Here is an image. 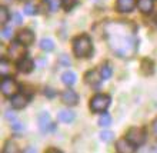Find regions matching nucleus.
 Instances as JSON below:
<instances>
[{
	"label": "nucleus",
	"instance_id": "23",
	"mask_svg": "<svg viewBox=\"0 0 157 153\" xmlns=\"http://www.w3.org/2000/svg\"><path fill=\"white\" fill-rule=\"evenodd\" d=\"M3 152L4 153H17V152H19V149H17V146L14 145V143L7 142V143H6V146H4Z\"/></svg>",
	"mask_w": 157,
	"mask_h": 153
},
{
	"label": "nucleus",
	"instance_id": "17",
	"mask_svg": "<svg viewBox=\"0 0 157 153\" xmlns=\"http://www.w3.org/2000/svg\"><path fill=\"white\" fill-rule=\"evenodd\" d=\"M137 6H139V9H140V12L150 13L151 12V9H153V0H139Z\"/></svg>",
	"mask_w": 157,
	"mask_h": 153
},
{
	"label": "nucleus",
	"instance_id": "32",
	"mask_svg": "<svg viewBox=\"0 0 157 153\" xmlns=\"http://www.w3.org/2000/svg\"><path fill=\"white\" fill-rule=\"evenodd\" d=\"M60 63H62V65H64V66H70V60L67 59V56H62Z\"/></svg>",
	"mask_w": 157,
	"mask_h": 153
},
{
	"label": "nucleus",
	"instance_id": "10",
	"mask_svg": "<svg viewBox=\"0 0 157 153\" xmlns=\"http://www.w3.org/2000/svg\"><path fill=\"white\" fill-rule=\"evenodd\" d=\"M17 40L20 41V43H23V45H26V46L32 45V43L34 41V33L29 29L21 30L20 33H19V36H17Z\"/></svg>",
	"mask_w": 157,
	"mask_h": 153
},
{
	"label": "nucleus",
	"instance_id": "24",
	"mask_svg": "<svg viewBox=\"0 0 157 153\" xmlns=\"http://www.w3.org/2000/svg\"><path fill=\"white\" fill-rule=\"evenodd\" d=\"M100 73H101V76H103L104 80H106V79H110V76H112V67L109 66V65H104V66L101 67Z\"/></svg>",
	"mask_w": 157,
	"mask_h": 153
},
{
	"label": "nucleus",
	"instance_id": "30",
	"mask_svg": "<svg viewBox=\"0 0 157 153\" xmlns=\"http://www.w3.org/2000/svg\"><path fill=\"white\" fill-rule=\"evenodd\" d=\"M12 129H13V130H23V129H25V126H23L21 123H19V122H14V123L12 124Z\"/></svg>",
	"mask_w": 157,
	"mask_h": 153
},
{
	"label": "nucleus",
	"instance_id": "22",
	"mask_svg": "<svg viewBox=\"0 0 157 153\" xmlns=\"http://www.w3.org/2000/svg\"><path fill=\"white\" fill-rule=\"evenodd\" d=\"M141 72H143L144 75L153 73V63L150 62V60H144V62L141 63Z\"/></svg>",
	"mask_w": 157,
	"mask_h": 153
},
{
	"label": "nucleus",
	"instance_id": "29",
	"mask_svg": "<svg viewBox=\"0 0 157 153\" xmlns=\"http://www.w3.org/2000/svg\"><path fill=\"white\" fill-rule=\"evenodd\" d=\"M12 19H13V22H14V25H21V23H23V19H21L20 13H13Z\"/></svg>",
	"mask_w": 157,
	"mask_h": 153
},
{
	"label": "nucleus",
	"instance_id": "9",
	"mask_svg": "<svg viewBox=\"0 0 157 153\" xmlns=\"http://www.w3.org/2000/svg\"><path fill=\"white\" fill-rule=\"evenodd\" d=\"M33 67H34V63H33V60L29 57H23L17 63V69H19V72H21V73H30V72L33 70Z\"/></svg>",
	"mask_w": 157,
	"mask_h": 153
},
{
	"label": "nucleus",
	"instance_id": "12",
	"mask_svg": "<svg viewBox=\"0 0 157 153\" xmlns=\"http://www.w3.org/2000/svg\"><path fill=\"white\" fill-rule=\"evenodd\" d=\"M101 80H103L101 73H99V72H96V70H91L86 75V82L89 83L90 86H97Z\"/></svg>",
	"mask_w": 157,
	"mask_h": 153
},
{
	"label": "nucleus",
	"instance_id": "25",
	"mask_svg": "<svg viewBox=\"0 0 157 153\" xmlns=\"http://www.w3.org/2000/svg\"><path fill=\"white\" fill-rule=\"evenodd\" d=\"M9 17H10V14H9L7 9H6V7H0V22H2V23H7Z\"/></svg>",
	"mask_w": 157,
	"mask_h": 153
},
{
	"label": "nucleus",
	"instance_id": "28",
	"mask_svg": "<svg viewBox=\"0 0 157 153\" xmlns=\"http://www.w3.org/2000/svg\"><path fill=\"white\" fill-rule=\"evenodd\" d=\"M25 13H26V14H29V16L34 14V13H36V9H34L33 4H30V3L26 4V6H25Z\"/></svg>",
	"mask_w": 157,
	"mask_h": 153
},
{
	"label": "nucleus",
	"instance_id": "5",
	"mask_svg": "<svg viewBox=\"0 0 157 153\" xmlns=\"http://www.w3.org/2000/svg\"><path fill=\"white\" fill-rule=\"evenodd\" d=\"M0 89H2V93H3L4 96H7V97H13V96H16L17 93H19V84L10 77L3 79Z\"/></svg>",
	"mask_w": 157,
	"mask_h": 153
},
{
	"label": "nucleus",
	"instance_id": "6",
	"mask_svg": "<svg viewBox=\"0 0 157 153\" xmlns=\"http://www.w3.org/2000/svg\"><path fill=\"white\" fill-rule=\"evenodd\" d=\"M25 46L26 45L20 43L19 40H17L16 43H12L10 47H9V50H7L10 59H13V60H21V59L25 57V54H26V47Z\"/></svg>",
	"mask_w": 157,
	"mask_h": 153
},
{
	"label": "nucleus",
	"instance_id": "31",
	"mask_svg": "<svg viewBox=\"0 0 157 153\" xmlns=\"http://www.w3.org/2000/svg\"><path fill=\"white\" fill-rule=\"evenodd\" d=\"M59 6H60L59 0H52V12H56L59 9Z\"/></svg>",
	"mask_w": 157,
	"mask_h": 153
},
{
	"label": "nucleus",
	"instance_id": "13",
	"mask_svg": "<svg viewBox=\"0 0 157 153\" xmlns=\"http://www.w3.org/2000/svg\"><path fill=\"white\" fill-rule=\"evenodd\" d=\"M134 147H136V146H133L132 143L127 140V139L119 140V142H117V145H116L117 152H120V153H132L133 150H134Z\"/></svg>",
	"mask_w": 157,
	"mask_h": 153
},
{
	"label": "nucleus",
	"instance_id": "11",
	"mask_svg": "<svg viewBox=\"0 0 157 153\" xmlns=\"http://www.w3.org/2000/svg\"><path fill=\"white\" fill-rule=\"evenodd\" d=\"M134 0H117V10L121 13H128L134 9Z\"/></svg>",
	"mask_w": 157,
	"mask_h": 153
},
{
	"label": "nucleus",
	"instance_id": "34",
	"mask_svg": "<svg viewBox=\"0 0 157 153\" xmlns=\"http://www.w3.org/2000/svg\"><path fill=\"white\" fill-rule=\"evenodd\" d=\"M153 133H154V135H156V136H157V119L153 122Z\"/></svg>",
	"mask_w": 157,
	"mask_h": 153
},
{
	"label": "nucleus",
	"instance_id": "8",
	"mask_svg": "<svg viewBox=\"0 0 157 153\" xmlns=\"http://www.w3.org/2000/svg\"><path fill=\"white\" fill-rule=\"evenodd\" d=\"M62 100L66 104H69V106H75V104H77V102H78V96L75 90H70V89H69V90L63 92Z\"/></svg>",
	"mask_w": 157,
	"mask_h": 153
},
{
	"label": "nucleus",
	"instance_id": "15",
	"mask_svg": "<svg viewBox=\"0 0 157 153\" xmlns=\"http://www.w3.org/2000/svg\"><path fill=\"white\" fill-rule=\"evenodd\" d=\"M76 80H77V76H76L75 72L67 70L62 75V82L64 83L66 86H73V84L76 83Z\"/></svg>",
	"mask_w": 157,
	"mask_h": 153
},
{
	"label": "nucleus",
	"instance_id": "1",
	"mask_svg": "<svg viewBox=\"0 0 157 153\" xmlns=\"http://www.w3.org/2000/svg\"><path fill=\"white\" fill-rule=\"evenodd\" d=\"M104 37L110 49L120 57H132L137 52L139 39L136 27L126 22H109L104 26Z\"/></svg>",
	"mask_w": 157,
	"mask_h": 153
},
{
	"label": "nucleus",
	"instance_id": "7",
	"mask_svg": "<svg viewBox=\"0 0 157 153\" xmlns=\"http://www.w3.org/2000/svg\"><path fill=\"white\" fill-rule=\"evenodd\" d=\"M37 122H39V128H40L41 133H47V132H50V130H53L54 129L53 123H52V120H50L49 113H46V112L40 113Z\"/></svg>",
	"mask_w": 157,
	"mask_h": 153
},
{
	"label": "nucleus",
	"instance_id": "16",
	"mask_svg": "<svg viewBox=\"0 0 157 153\" xmlns=\"http://www.w3.org/2000/svg\"><path fill=\"white\" fill-rule=\"evenodd\" d=\"M57 120L59 122H64V123H70L75 120V113L71 110H60L57 113Z\"/></svg>",
	"mask_w": 157,
	"mask_h": 153
},
{
	"label": "nucleus",
	"instance_id": "2",
	"mask_svg": "<svg viewBox=\"0 0 157 153\" xmlns=\"http://www.w3.org/2000/svg\"><path fill=\"white\" fill-rule=\"evenodd\" d=\"M73 50L77 57H87L91 53V40L89 36H78L73 41Z\"/></svg>",
	"mask_w": 157,
	"mask_h": 153
},
{
	"label": "nucleus",
	"instance_id": "33",
	"mask_svg": "<svg viewBox=\"0 0 157 153\" xmlns=\"http://www.w3.org/2000/svg\"><path fill=\"white\" fill-rule=\"evenodd\" d=\"M44 93H46V96H49V97H53L54 96V92L52 90V89H46Z\"/></svg>",
	"mask_w": 157,
	"mask_h": 153
},
{
	"label": "nucleus",
	"instance_id": "26",
	"mask_svg": "<svg viewBox=\"0 0 157 153\" xmlns=\"http://www.w3.org/2000/svg\"><path fill=\"white\" fill-rule=\"evenodd\" d=\"M77 2L78 0H62V4L66 10H70V9H73L77 4Z\"/></svg>",
	"mask_w": 157,
	"mask_h": 153
},
{
	"label": "nucleus",
	"instance_id": "3",
	"mask_svg": "<svg viewBox=\"0 0 157 153\" xmlns=\"http://www.w3.org/2000/svg\"><path fill=\"white\" fill-rule=\"evenodd\" d=\"M126 139H127L133 146L137 147V146H141L146 142V133H144V130L140 128H132L127 132Z\"/></svg>",
	"mask_w": 157,
	"mask_h": 153
},
{
	"label": "nucleus",
	"instance_id": "20",
	"mask_svg": "<svg viewBox=\"0 0 157 153\" xmlns=\"http://www.w3.org/2000/svg\"><path fill=\"white\" fill-rule=\"evenodd\" d=\"M100 139H101V142H104V143H110V142L114 139V133H113L112 130H103V132L100 133Z\"/></svg>",
	"mask_w": 157,
	"mask_h": 153
},
{
	"label": "nucleus",
	"instance_id": "35",
	"mask_svg": "<svg viewBox=\"0 0 157 153\" xmlns=\"http://www.w3.org/2000/svg\"><path fill=\"white\" fill-rule=\"evenodd\" d=\"M6 117H7V119H14V113H12V112H6Z\"/></svg>",
	"mask_w": 157,
	"mask_h": 153
},
{
	"label": "nucleus",
	"instance_id": "18",
	"mask_svg": "<svg viewBox=\"0 0 157 153\" xmlns=\"http://www.w3.org/2000/svg\"><path fill=\"white\" fill-rule=\"evenodd\" d=\"M12 65L7 62V60H2V63H0V73H2V76L3 77H9V76L12 75Z\"/></svg>",
	"mask_w": 157,
	"mask_h": 153
},
{
	"label": "nucleus",
	"instance_id": "14",
	"mask_svg": "<svg viewBox=\"0 0 157 153\" xmlns=\"http://www.w3.org/2000/svg\"><path fill=\"white\" fill-rule=\"evenodd\" d=\"M27 102H29V99L25 95H16L12 97V106L14 109H23L27 104Z\"/></svg>",
	"mask_w": 157,
	"mask_h": 153
},
{
	"label": "nucleus",
	"instance_id": "4",
	"mask_svg": "<svg viewBox=\"0 0 157 153\" xmlns=\"http://www.w3.org/2000/svg\"><path fill=\"white\" fill-rule=\"evenodd\" d=\"M110 106V97L106 95H96L90 102V109L93 112H104Z\"/></svg>",
	"mask_w": 157,
	"mask_h": 153
},
{
	"label": "nucleus",
	"instance_id": "21",
	"mask_svg": "<svg viewBox=\"0 0 157 153\" xmlns=\"http://www.w3.org/2000/svg\"><path fill=\"white\" fill-rule=\"evenodd\" d=\"M110 123H112V117L107 113H104L99 117V126H101V128H107V126H110Z\"/></svg>",
	"mask_w": 157,
	"mask_h": 153
},
{
	"label": "nucleus",
	"instance_id": "27",
	"mask_svg": "<svg viewBox=\"0 0 157 153\" xmlns=\"http://www.w3.org/2000/svg\"><path fill=\"white\" fill-rule=\"evenodd\" d=\"M12 34H13V29H12V27H4V29L2 30V37L6 39V40H9V39L12 37Z\"/></svg>",
	"mask_w": 157,
	"mask_h": 153
},
{
	"label": "nucleus",
	"instance_id": "36",
	"mask_svg": "<svg viewBox=\"0 0 157 153\" xmlns=\"http://www.w3.org/2000/svg\"><path fill=\"white\" fill-rule=\"evenodd\" d=\"M26 152H36V149H33V147H29V149H26Z\"/></svg>",
	"mask_w": 157,
	"mask_h": 153
},
{
	"label": "nucleus",
	"instance_id": "19",
	"mask_svg": "<svg viewBox=\"0 0 157 153\" xmlns=\"http://www.w3.org/2000/svg\"><path fill=\"white\" fill-rule=\"evenodd\" d=\"M39 46H40V49H41V50H44V52H52V50L54 49V43H53V40H52V39H47V37L41 39L40 43H39Z\"/></svg>",
	"mask_w": 157,
	"mask_h": 153
}]
</instances>
